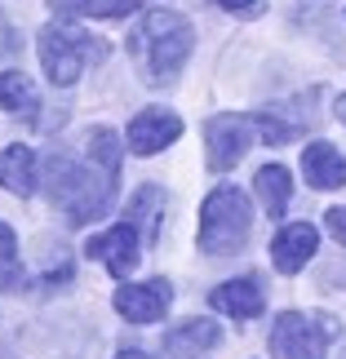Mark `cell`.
I'll list each match as a JSON object with an SVG mask.
<instances>
[{"label":"cell","instance_id":"1","mask_svg":"<svg viewBox=\"0 0 346 359\" xmlns=\"http://www.w3.org/2000/svg\"><path fill=\"white\" fill-rule=\"evenodd\" d=\"M116 177H120V137L112 129H89L80 156L53 151L45 160L49 204L72 226H89L107 217V209L116 204Z\"/></svg>","mask_w":346,"mask_h":359},{"label":"cell","instance_id":"2","mask_svg":"<svg viewBox=\"0 0 346 359\" xmlns=\"http://www.w3.org/2000/svg\"><path fill=\"white\" fill-rule=\"evenodd\" d=\"M196 49V27L173 9H151L129 36V58L147 85H173Z\"/></svg>","mask_w":346,"mask_h":359},{"label":"cell","instance_id":"3","mask_svg":"<svg viewBox=\"0 0 346 359\" xmlns=\"http://www.w3.org/2000/svg\"><path fill=\"white\" fill-rule=\"evenodd\" d=\"M253 231V209L240 187H218L200 209V253L222 257V253H240Z\"/></svg>","mask_w":346,"mask_h":359},{"label":"cell","instance_id":"4","mask_svg":"<svg viewBox=\"0 0 346 359\" xmlns=\"http://www.w3.org/2000/svg\"><path fill=\"white\" fill-rule=\"evenodd\" d=\"M107 58V40L102 36H89V32H76V27H58L49 22L40 32V62H45V76L49 85H76L85 76V67L102 62Z\"/></svg>","mask_w":346,"mask_h":359},{"label":"cell","instance_id":"5","mask_svg":"<svg viewBox=\"0 0 346 359\" xmlns=\"http://www.w3.org/2000/svg\"><path fill=\"white\" fill-rule=\"evenodd\" d=\"M338 324L328 315L311 311H284L271 324V355L275 359H324L328 341H333Z\"/></svg>","mask_w":346,"mask_h":359},{"label":"cell","instance_id":"6","mask_svg":"<svg viewBox=\"0 0 346 359\" xmlns=\"http://www.w3.org/2000/svg\"><path fill=\"white\" fill-rule=\"evenodd\" d=\"M253 133H258V124L248 120V116H213L209 124H204L209 169H213V173L235 169V164L248 156V147H253Z\"/></svg>","mask_w":346,"mask_h":359},{"label":"cell","instance_id":"7","mask_svg":"<svg viewBox=\"0 0 346 359\" xmlns=\"http://www.w3.org/2000/svg\"><path fill=\"white\" fill-rule=\"evenodd\" d=\"M142 244H147V240H142V231H138L129 217H124V222H116L112 231L93 236L85 253H89V257H98L102 266L116 275V280H129L133 266H138V257H142Z\"/></svg>","mask_w":346,"mask_h":359},{"label":"cell","instance_id":"8","mask_svg":"<svg viewBox=\"0 0 346 359\" xmlns=\"http://www.w3.org/2000/svg\"><path fill=\"white\" fill-rule=\"evenodd\" d=\"M173 302V288L169 280H147V284H124L116 288V311L124 315L129 324H156Z\"/></svg>","mask_w":346,"mask_h":359},{"label":"cell","instance_id":"9","mask_svg":"<svg viewBox=\"0 0 346 359\" xmlns=\"http://www.w3.org/2000/svg\"><path fill=\"white\" fill-rule=\"evenodd\" d=\"M178 137H182V120L173 111H160V107H147V111H138L129 120V151L133 156H156V151H164Z\"/></svg>","mask_w":346,"mask_h":359},{"label":"cell","instance_id":"10","mask_svg":"<svg viewBox=\"0 0 346 359\" xmlns=\"http://www.w3.org/2000/svg\"><path fill=\"white\" fill-rule=\"evenodd\" d=\"M315 102V93H307V98H293L284 107H267V111H258V133L267 137V147H284L293 142V137H302V129H311L315 116L307 111V107Z\"/></svg>","mask_w":346,"mask_h":359},{"label":"cell","instance_id":"11","mask_svg":"<svg viewBox=\"0 0 346 359\" xmlns=\"http://www.w3.org/2000/svg\"><path fill=\"white\" fill-rule=\"evenodd\" d=\"M315 244H320V231H315L311 222H293V226H284L280 236H275V244H271V262H275V271H280V275H298V271L315 257Z\"/></svg>","mask_w":346,"mask_h":359},{"label":"cell","instance_id":"12","mask_svg":"<svg viewBox=\"0 0 346 359\" xmlns=\"http://www.w3.org/2000/svg\"><path fill=\"white\" fill-rule=\"evenodd\" d=\"M218 341H222V328L213 320H182L164 333V351L173 359H200L204 351H213Z\"/></svg>","mask_w":346,"mask_h":359},{"label":"cell","instance_id":"13","mask_svg":"<svg viewBox=\"0 0 346 359\" xmlns=\"http://www.w3.org/2000/svg\"><path fill=\"white\" fill-rule=\"evenodd\" d=\"M302 177H307L315 191H342L346 187V160L338 156V147L311 142L302 151Z\"/></svg>","mask_w":346,"mask_h":359},{"label":"cell","instance_id":"14","mask_svg":"<svg viewBox=\"0 0 346 359\" xmlns=\"http://www.w3.org/2000/svg\"><path fill=\"white\" fill-rule=\"evenodd\" d=\"M209 302H213V311L231 315V320H258L262 306H267V297H262V288L253 280H227V284H218L213 293H209Z\"/></svg>","mask_w":346,"mask_h":359},{"label":"cell","instance_id":"15","mask_svg":"<svg viewBox=\"0 0 346 359\" xmlns=\"http://www.w3.org/2000/svg\"><path fill=\"white\" fill-rule=\"evenodd\" d=\"M0 187L9 191V196L27 200L36 191V156L32 147H9L5 156H0Z\"/></svg>","mask_w":346,"mask_h":359},{"label":"cell","instance_id":"16","mask_svg":"<svg viewBox=\"0 0 346 359\" xmlns=\"http://www.w3.org/2000/svg\"><path fill=\"white\" fill-rule=\"evenodd\" d=\"M253 187H258V200H262V209H267V217H284L288 196H293V182H288L284 164H262Z\"/></svg>","mask_w":346,"mask_h":359},{"label":"cell","instance_id":"17","mask_svg":"<svg viewBox=\"0 0 346 359\" xmlns=\"http://www.w3.org/2000/svg\"><path fill=\"white\" fill-rule=\"evenodd\" d=\"M0 102L9 107L18 120H27V124H36L40 116V98H36V89H32V80H27L22 72H5L0 76Z\"/></svg>","mask_w":346,"mask_h":359},{"label":"cell","instance_id":"18","mask_svg":"<svg viewBox=\"0 0 346 359\" xmlns=\"http://www.w3.org/2000/svg\"><path fill=\"white\" fill-rule=\"evenodd\" d=\"M58 13H93V18H124V13H133L138 5L133 0H49Z\"/></svg>","mask_w":346,"mask_h":359},{"label":"cell","instance_id":"19","mask_svg":"<svg viewBox=\"0 0 346 359\" xmlns=\"http://www.w3.org/2000/svg\"><path fill=\"white\" fill-rule=\"evenodd\" d=\"M22 284V262H18V240L0 222V293H13Z\"/></svg>","mask_w":346,"mask_h":359},{"label":"cell","instance_id":"20","mask_svg":"<svg viewBox=\"0 0 346 359\" xmlns=\"http://www.w3.org/2000/svg\"><path fill=\"white\" fill-rule=\"evenodd\" d=\"M218 9H227L231 18H262V9H267V0H213Z\"/></svg>","mask_w":346,"mask_h":359},{"label":"cell","instance_id":"21","mask_svg":"<svg viewBox=\"0 0 346 359\" xmlns=\"http://www.w3.org/2000/svg\"><path fill=\"white\" fill-rule=\"evenodd\" d=\"M324 226H328V236H333L338 244H346V209H328L324 213Z\"/></svg>","mask_w":346,"mask_h":359},{"label":"cell","instance_id":"22","mask_svg":"<svg viewBox=\"0 0 346 359\" xmlns=\"http://www.w3.org/2000/svg\"><path fill=\"white\" fill-rule=\"evenodd\" d=\"M18 53V32L5 22V13H0V58H13Z\"/></svg>","mask_w":346,"mask_h":359},{"label":"cell","instance_id":"23","mask_svg":"<svg viewBox=\"0 0 346 359\" xmlns=\"http://www.w3.org/2000/svg\"><path fill=\"white\" fill-rule=\"evenodd\" d=\"M333 111H338V120L346 124V93H342V98H338V107H333Z\"/></svg>","mask_w":346,"mask_h":359},{"label":"cell","instance_id":"24","mask_svg":"<svg viewBox=\"0 0 346 359\" xmlns=\"http://www.w3.org/2000/svg\"><path fill=\"white\" fill-rule=\"evenodd\" d=\"M116 359H147V355H142V351H120Z\"/></svg>","mask_w":346,"mask_h":359}]
</instances>
